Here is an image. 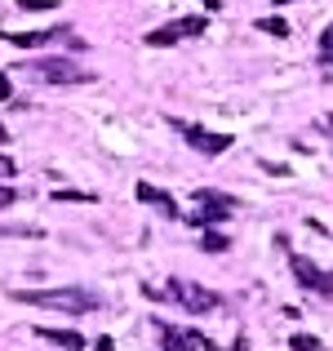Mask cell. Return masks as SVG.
<instances>
[{"instance_id":"484cf974","label":"cell","mask_w":333,"mask_h":351,"mask_svg":"<svg viewBox=\"0 0 333 351\" xmlns=\"http://www.w3.org/2000/svg\"><path fill=\"white\" fill-rule=\"evenodd\" d=\"M275 5H293V0H275Z\"/></svg>"},{"instance_id":"603a6c76","label":"cell","mask_w":333,"mask_h":351,"mask_svg":"<svg viewBox=\"0 0 333 351\" xmlns=\"http://www.w3.org/2000/svg\"><path fill=\"white\" fill-rule=\"evenodd\" d=\"M200 347H205V351H218V347H214V343H209V338H205V343H200Z\"/></svg>"},{"instance_id":"7c38bea8","label":"cell","mask_w":333,"mask_h":351,"mask_svg":"<svg viewBox=\"0 0 333 351\" xmlns=\"http://www.w3.org/2000/svg\"><path fill=\"white\" fill-rule=\"evenodd\" d=\"M53 200H71V205H94V191H53Z\"/></svg>"},{"instance_id":"52a82bcc","label":"cell","mask_w":333,"mask_h":351,"mask_svg":"<svg viewBox=\"0 0 333 351\" xmlns=\"http://www.w3.org/2000/svg\"><path fill=\"white\" fill-rule=\"evenodd\" d=\"M138 200H147V205H156L164 218H182L178 214V205H173V196L169 191H160V187H151V182H138Z\"/></svg>"},{"instance_id":"d4e9b609","label":"cell","mask_w":333,"mask_h":351,"mask_svg":"<svg viewBox=\"0 0 333 351\" xmlns=\"http://www.w3.org/2000/svg\"><path fill=\"white\" fill-rule=\"evenodd\" d=\"M325 129H333V116H325Z\"/></svg>"},{"instance_id":"30bf717a","label":"cell","mask_w":333,"mask_h":351,"mask_svg":"<svg viewBox=\"0 0 333 351\" xmlns=\"http://www.w3.org/2000/svg\"><path fill=\"white\" fill-rule=\"evenodd\" d=\"M200 249H205V254H222V249H231V240L222 236V232H214V227H209V232L200 236Z\"/></svg>"},{"instance_id":"5bb4252c","label":"cell","mask_w":333,"mask_h":351,"mask_svg":"<svg viewBox=\"0 0 333 351\" xmlns=\"http://www.w3.org/2000/svg\"><path fill=\"white\" fill-rule=\"evenodd\" d=\"M320 53H325V62H333V23L325 27V36H320Z\"/></svg>"},{"instance_id":"e0dca14e","label":"cell","mask_w":333,"mask_h":351,"mask_svg":"<svg viewBox=\"0 0 333 351\" xmlns=\"http://www.w3.org/2000/svg\"><path fill=\"white\" fill-rule=\"evenodd\" d=\"M18 205V191L14 187H0V209H14Z\"/></svg>"},{"instance_id":"2e32d148","label":"cell","mask_w":333,"mask_h":351,"mask_svg":"<svg viewBox=\"0 0 333 351\" xmlns=\"http://www.w3.org/2000/svg\"><path fill=\"white\" fill-rule=\"evenodd\" d=\"M0 236H40V227H0Z\"/></svg>"},{"instance_id":"277c9868","label":"cell","mask_w":333,"mask_h":351,"mask_svg":"<svg viewBox=\"0 0 333 351\" xmlns=\"http://www.w3.org/2000/svg\"><path fill=\"white\" fill-rule=\"evenodd\" d=\"M289 267H293V276H298V280L307 285L311 293H320V298H333V271L316 267L311 258H302V254H293V258H289Z\"/></svg>"},{"instance_id":"d6986e66","label":"cell","mask_w":333,"mask_h":351,"mask_svg":"<svg viewBox=\"0 0 333 351\" xmlns=\"http://www.w3.org/2000/svg\"><path fill=\"white\" fill-rule=\"evenodd\" d=\"M0 98H14V80L9 76H0Z\"/></svg>"},{"instance_id":"3957f363","label":"cell","mask_w":333,"mask_h":351,"mask_svg":"<svg viewBox=\"0 0 333 351\" xmlns=\"http://www.w3.org/2000/svg\"><path fill=\"white\" fill-rule=\"evenodd\" d=\"M27 71H32L36 80H45V85H94V71H80L76 62H67V58H45Z\"/></svg>"},{"instance_id":"44dd1931","label":"cell","mask_w":333,"mask_h":351,"mask_svg":"<svg viewBox=\"0 0 333 351\" xmlns=\"http://www.w3.org/2000/svg\"><path fill=\"white\" fill-rule=\"evenodd\" d=\"M98 351H116V343H111V338H98Z\"/></svg>"},{"instance_id":"7402d4cb","label":"cell","mask_w":333,"mask_h":351,"mask_svg":"<svg viewBox=\"0 0 333 351\" xmlns=\"http://www.w3.org/2000/svg\"><path fill=\"white\" fill-rule=\"evenodd\" d=\"M0 143H9V129L5 125H0Z\"/></svg>"},{"instance_id":"cb8c5ba5","label":"cell","mask_w":333,"mask_h":351,"mask_svg":"<svg viewBox=\"0 0 333 351\" xmlns=\"http://www.w3.org/2000/svg\"><path fill=\"white\" fill-rule=\"evenodd\" d=\"M236 351H249V347H245V338H240V343H236Z\"/></svg>"},{"instance_id":"6da1fadb","label":"cell","mask_w":333,"mask_h":351,"mask_svg":"<svg viewBox=\"0 0 333 351\" xmlns=\"http://www.w3.org/2000/svg\"><path fill=\"white\" fill-rule=\"evenodd\" d=\"M18 302H32V307H53V311H67V316H85V311L98 307V293L80 289V285H62V289H14Z\"/></svg>"},{"instance_id":"5b68a950","label":"cell","mask_w":333,"mask_h":351,"mask_svg":"<svg viewBox=\"0 0 333 351\" xmlns=\"http://www.w3.org/2000/svg\"><path fill=\"white\" fill-rule=\"evenodd\" d=\"M173 125H178V134L187 138V143L196 147V152H205V156H222L231 143H236L231 134H209V129H200V125H187V120H173Z\"/></svg>"},{"instance_id":"8fae6325","label":"cell","mask_w":333,"mask_h":351,"mask_svg":"<svg viewBox=\"0 0 333 351\" xmlns=\"http://www.w3.org/2000/svg\"><path fill=\"white\" fill-rule=\"evenodd\" d=\"M289 347H293V351H329L325 343H320V338H311V334H293V338H289Z\"/></svg>"},{"instance_id":"9a60e30c","label":"cell","mask_w":333,"mask_h":351,"mask_svg":"<svg viewBox=\"0 0 333 351\" xmlns=\"http://www.w3.org/2000/svg\"><path fill=\"white\" fill-rule=\"evenodd\" d=\"M0 178H18V165H14V160H9V156H5V152H0Z\"/></svg>"},{"instance_id":"ba28073f","label":"cell","mask_w":333,"mask_h":351,"mask_svg":"<svg viewBox=\"0 0 333 351\" xmlns=\"http://www.w3.org/2000/svg\"><path fill=\"white\" fill-rule=\"evenodd\" d=\"M160 343H164V351H196L205 343V334H178L173 325H160Z\"/></svg>"},{"instance_id":"8992f818","label":"cell","mask_w":333,"mask_h":351,"mask_svg":"<svg viewBox=\"0 0 333 351\" xmlns=\"http://www.w3.org/2000/svg\"><path fill=\"white\" fill-rule=\"evenodd\" d=\"M173 293H178V302H182L187 311H214V307H218V293L200 289V285H182V280H173Z\"/></svg>"},{"instance_id":"9c48e42d","label":"cell","mask_w":333,"mask_h":351,"mask_svg":"<svg viewBox=\"0 0 333 351\" xmlns=\"http://www.w3.org/2000/svg\"><path fill=\"white\" fill-rule=\"evenodd\" d=\"M40 338H49L53 347H62V351H85V338L76 334V329H36Z\"/></svg>"},{"instance_id":"7a4b0ae2","label":"cell","mask_w":333,"mask_h":351,"mask_svg":"<svg viewBox=\"0 0 333 351\" xmlns=\"http://www.w3.org/2000/svg\"><path fill=\"white\" fill-rule=\"evenodd\" d=\"M196 205H200V214H187V223H191V227H200V232H209V227L227 223V218L236 214V200L222 196V191H209V187H200V191H196Z\"/></svg>"},{"instance_id":"ac0fdd59","label":"cell","mask_w":333,"mask_h":351,"mask_svg":"<svg viewBox=\"0 0 333 351\" xmlns=\"http://www.w3.org/2000/svg\"><path fill=\"white\" fill-rule=\"evenodd\" d=\"M53 0H18V9H49Z\"/></svg>"},{"instance_id":"4fadbf2b","label":"cell","mask_w":333,"mask_h":351,"mask_svg":"<svg viewBox=\"0 0 333 351\" xmlns=\"http://www.w3.org/2000/svg\"><path fill=\"white\" fill-rule=\"evenodd\" d=\"M258 32H267V36H289V23H284V18H262V23H258Z\"/></svg>"},{"instance_id":"ffe728a7","label":"cell","mask_w":333,"mask_h":351,"mask_svg":"<svg viewBox=\"0 0 333 351\" xmlns=\"http://www.w3.org/2000/svg\"><path fill=\"white\" fill-rule=\"evenodd\" d=\"M200 5H205L209 14H218V9H222V0H200Z\"/></svg>"}]
</instances>
